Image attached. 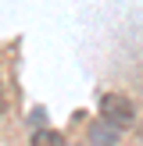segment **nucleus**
Listing matches in <instances>:
<instances>
[{"mask_svg": "<svg viewBox=\"0 0 143 146\" xmlns=\"http://www.w3.org/2000/svg\"><path fill=\"white\" fill-rule=\"evenodd\" d=\"M100 121H107L111 128H129L136 121V107L122 93H104L100 96Z\"/></svg>", "mask_w": 143, "mask_h": 146, "instance_id": "nucleus-1", "label": "nucleus"}, {"mask_svg": "<svg viewBox=\"0 0 143 146\" xmlns=\"http://www.w3.org/2000/svg\"><path fill=\"white\" fill-rule=\"evenodd\" d=\"M29 146H64V139L57 132H47V128H43V132H32V143Z\"/></svg>", "mask_w": 143, "mask_h": 146, "instance_id": "nucleus-2", "label": "nucleus"}, {"mask_svg": "<svg viewBox=\"0 0 143 146\" xmlns=\"http://www.w3.org/2000/svg\"><path fill=\"white\" fill-rule=\"evenodd\" d=\"M93 139H97V143H114V139H118V132H114V128L104 121V125H97V128H93Z\"/></svg>", "mask_w": 143, "mask_h": 146, "instance_id": "nucleus-3", "label": "nucleus"}]
</instances>
